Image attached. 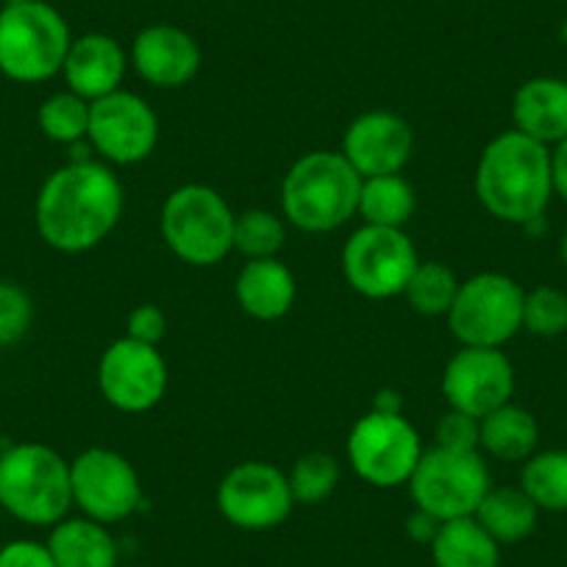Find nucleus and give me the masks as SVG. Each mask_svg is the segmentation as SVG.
<instances>
[{"mask_svg": "<svg viewBox=\"0 0 567 567\" xmlns=\"http://www.w3.org/2000/svg\"><path fill=\"white\" fill-rule=\"evenodd\" d=\"M73 506L81 515L112 526L134 515L142 504V482L134 465L112 449H86L70 462Z\"/></svg>", "mask_w": 567, "mask_h": 567, "instance_id": "f8f14e48", "label": "nucleus"}, {"mask_svg": "<svg viewBox=\"0 0 567 567\" xmlns=\"http://www.w3.org/2000/svg\"><path fill=\"white\" fill-rule=\"evenodd\" d=\"M414 151V134L395 112L373 109L353 120L342 136V151L362 178L392 176L406 167Z\"/></svg>", "mask_w": 567, "mask_h": 567, "instance_id": "dca6fc26", "label": "nucleus"}, {"mask_svg": "<svg viewBox=\"0 0 567 567\" xmlns=\"http://www.w3.org/2000/svg\"><path fill=\"white\" fill-rule=\"evenodd\" d=\"M434 567H498L501 545L476 517L445 520L429 545Z\"/></svg>", "mask_w": 567, "mask_h": 567, "instance_id": "5701e85b", "label": "nucleus"}, {"mask_svg": "<svg viewBox=\"0 0 567 567\" xmlns=\"http://www.w3.org/2000/svg\"><path fill=\"white\" fill-rule=\"evenodd\" d=\"M34 320V301L14 281H0V348L23 340Z\"/></svg>", "mask_w": 567, "mask_h": 567, "instance_id": "2f4dec72", "label": "nucleus"}, {"mask_svg": "<svg viewBox=\"0 0 567 567\" xmlns=\"http://www.w3.org/2000/svg\"><path fill=\"white\" fill-rule=\"evenodd\" d=\"M523 329L534 337L554 340L567 331V292L539 284L523 298Z\"/></svg>", "mask_w": 567, "mask_h": 567, "instance_id": "7c9ffc66", "label": "nucleus"}, {"mask_svg": "<svg viewBox=\"0 0 567 567\" xmlns=\"http://www.w3.org/2000/svg\"><path fill=\"white\" fill-rule=\"evenodd\" d=\"M460 284L462 281L456 278V272L443 261H420L417 270L409 278L403 298L417 315L440 318V315H449L451 307H454Z\"/></svg>", "mask_w": 567, "mask_h": 567, "instance_id": "bb28decb", "label": "nucleus"}, {"mask_svg": "<svg viewBox=\"0 0 567 567\" xmlns=\"http://www.w3.org/2000/svg\"><path fill=\"white\" fill-rule=\"evenodd\" d=\"M0 567H56L45 543L12 539L0 548Z\"/></svg>", "mask_w": 567, "mask_h": 567, "instance_id": "f704fd0d", "label": "nucleus"}, {"mask_svg": "<svg viewBox=\"0 0 567 567\" xmlns=\"http://www.w3.org/2000/svg\"><path fill=\"white\" fill-rule=\"evenodd\" d=\"M56 567H117L120 550L103 523L92 517H64L48 537Z\"/></svg>", "mask_w": 567, "mask_h": 567, "instance_id": "412c9836", "label": "nucleus"}, {"mask_svg": "<svg viewBox=\"0 0 567 567\" xmlns=\"http://www.w3.org/2000/svg\"><path fill=\"white\" fill-rule=\"evenodd\" d=\"M440 526H443V523H440L437 517L429 515V512H423V509H417V506H414L412 515L406 517V534H409V539H414V543L432 545V539L437 537Z\"/></svg>", "mask_w": 567, "mask_h": 567, "instance_id": "c9c22d12", "label": "nucleus"}, {"mask_svg": "<svg viewBox=\"0 0 567 567\" xmlns=\"http://www.w3.org/2000/svg\"><path fill=\"white\" fill-rule=\"evenodd\" d=\"M423 456V443L412 423L401 414L370 409L357 420L348 437V460L362 482L379 489L398 487L412 478Z\"/></svg>", "mask_w": 567, "mask_h": 567, "instance_id": "9d476101", "label": "nucleus"}, {"mask_svg": "<svg viewBox=\"0 0 567 567\" xmlns=\"http://www.w3.org/2000/svg\"><path fill=\"white\" fill-rule=\"evenodd\" d=\"M539 425L528 409L504 403L482 417V451L501 462H526L537 454Z\"/></svg>", "mask_w": 567, "mask_h": 567, "instance_id": "4be33fe9", "label": "nucleus"}, {"mask_svg": "<svg viewBox=\"0 0 567 567\" xmlns=\"http://www.w3.org/2000/svg\"><path fill=\"white\" fill-rule=\"evenodd\" d=\"M9 3H34V0H9Z\"/></svg>", "mask_w": 567, "mask_h": 567, "instance_id": "a19ab883", "label": "nucleus"}, {"mask_svg": "<svg viewBox=\"0 0 567 567\" xmlns=\"http://www.w3.org/2000/svg\"><path fill=\"white\" fill-rule=\"evenodd\" d=\"M359 193L362 176L340 151H312L284 176L281 209L301 231L329 234L357 215Z\"/></svg>", "mask_w": 567, "mask_h": 567, "instance_id": "7ed1b4c3", "label": "nucleus"}, {"mask_svg": "<svg viewBox=\"0 0 567 567\" xmlns=\"http://www.w3.org/2000/svg\"><path fill=\"white\" fill-rule=\"evenodd\" d=\"M473 517L498 545H515L532 537L539 509L520 487H489Z\"/></svg>", "mask_w": 567, "mask_h": 567, "instance_id": "b1692460", "label": "nucleus"}, {"mask_svg": "<svg viewBox=\"0 0 567 567\" xmlns=\"http://www.w3.org/2000/svg\"><path fill=\"white\" fill-rule=\"evenodd\" d=\"M512 392L515 368L501 348L462 346V351H456L445 364L443 395L451 409L482 420L484 414L509 403Z\"/></svg>", "mask_w": 567, "mask_h": 567, "instance_id": "2eb2a0df", "label": "nucleus"}, {"mask_svg": "<svg viewBox=\"0 0 567 567\" xmlns=\"http://www.w3.org/2000/svg\"><path fill=\"white\" fill-rule=\"evenodd\" d=\"M406 484L414 506L440 523L473 517L493 487L482 451H449L437 445L423 451Z\"/></svg>", "mask_w": 567, "mask_h": 567, "instance_id": "0eeeda50", "label": "nucleus"}, {"mask_svg": "<svg viewBox=\"0 0 567 567\" xmlns=\"http://www.w3.org/2000/svg\"><path fill=\"white\" fill-rule=\"evenodd\" d=\"M37 123L48 140L59 145H75L86 140V131H90V101L70 90L56 92L40 106Z\"/></svg>", "mask_w": 567, "mask_h": 567, "instance_id": "cd10ccee", "label": "nucleus"}, {"mask_svg": "<svg viewBox=\"0 0 567 567\" xmlns=\"http://www.w3.org/2000/svg\"><path fill=\"white\" fill-rule=\"evenodd\" d=\"M290 478L270 462H243L223 476L217 509L243 532H270L292 515Z\"/></svg>", "mask_w": 567, "mask_h": 567, "instance_id": "9b49d317", "label": "nucleus"}, {"mask_svg": "<svg viewBox=\"0 0 567 567\" xmlns=\"http://www.w3.org/2000/svg\"><path fill=\"white\" fill-rule=\"evenodd\" d=\"M414 209H417V195L401 173L362 178L357 215H362L368 226L403 228L412 220Z\"/></svg>", "mask_w": 567, "mask_h": 567, "instance_id": "393cba45", "label": "nucleus"}, {"mask_svg": "<svg viewBox=\"0 0 567 567\" xmlns=\"http://www.w3.org/2000/svg\"><path fill=\"white\" fill-rule=\"evenodd\" d=\"M559 259H561V265L567 267V231L561 234V239H559Z\"/></svg>", "mask_w": 567, "mask_h": 567, "instance_id": "58836bf2", "label": "nucleus"}, {"mask_svg": "<svg viewBox=\"0 0 567 567\" xmlns=\"http://www.w3.org/2000/svg\"><path fill=\"white\" fill-rule=\"evenodd\" d=\"M167 362L156 346H145L131 337L112 342L103 351L101 364H97V386L101 395L112 403L114 409L128 414H142L154 409L165 398Z\"/></svg>", "mask_w": 567, "mask_h": 567, "instance_id": "4468645a", "label": "nucleus"}, {"mask_svg": "<svg viewBox=\"0 0 567 567\" xmlns=\"http://www.w3.org/2000/svg\"><path fill=\"white\" fill-rule=\"evenodd\" d=\"M125 209V193L114 171L103 162L75 159L59 167L37 195V231L62 254L97 248Z\"/></svg>", "mask_w": 567, "mask_h": 567, "instance_id": "f257e3e1", "label": "nucleus"}, {"mask_svg": "<svg viewBox=\"0 0 567 567\" xmlns=\"http://www.w3.org/2000/svg\"><path fill=\"white\" fill-rule=\"evenodd\" d=\"M0 509L25 526H56L73 509L70 462L42 443L0 451Z\"/></svg>", "mask_w": 567, "mask_h": 567, "instance_id": "20e7f679", "label": "nucleus"}, {"mask_svg": "<svg viewBox=\"0 0 567 567\" xmlns=\"http://www.w3.org/2000/svg\"><path fill=\"white\" fill-rule=\"evenodd\" d=\"M86 140L109 165H136L156 151L159 117L145 97L117 90L90 103Z\"/></svg>", "mask_w": 567, "mask_h": 567, "instance_id": "ddd939ff", "label": "nucleus"}, {"mask_svg": "<svg viewBox=\"0 0 567 567\" xmlns=\"http://www.w3.org/2000/svg\"><path fill=\"white\" fill-rule=\"evenodd\" d=\"M340 261L351 290L373 301H386L403 296L409 278L417 270L420 256L403 228L364 223L359 231L351 234Z\"/></svg>", "mask_w": 567, "mask_h": 567, "instance_id": "1a4fd4ad", "label": "nucleus"}, {"mask_svg": "<svg viewBox=\"0 0 567 567\" xmlns=\"http://www.w3.org/2000/svg\"><path fill=\"white\" fill-rule=\"evenodd\" d=\"M340 462L331 454H323V451H312V454H303L301 460L292 465V471L287 473L290 478V489L296 504H323L331 493L340 484Z\"/></svg>", "mask_w": 567, "mask_h": 567, "instance_id": "c756f323", "label": "nucleus"}, {"mask_svg": "<svg viewBox=\"0 0 567 567\" xmlns=\"http://www.w3.org/2000/svg\"><path fill=\"white\" fill-rule=\"evenodd\" d=\"M515 131L543 142L548 148L567 136V81L556 75H537L517 86L512 101Z\"/></svg>", "mask_w": 567, "mask_h": 567, "instance_id": "6ab92c4d", "label": "nucleus"}, {"mask_svg": "<svg viewBox=\"0 0 567 567\" xmlns=\"http://www.w3.org/2000/svg\"><path fill=\"white\" fill-rule=\"evenodd\" d=\"M550 165H554V193L567 204V136L550 148Z\"/></svg>", "mask_w": 567, "mask_h": 567, "instance_id": "e433bc0d", "label": "nucleus"}, {"mask_svg": "<svg viewBox=\"0 0 567 567\" xmlns=\"http://www.w3.org/2000/svg\"><path fill=\"white\" fill-rule=\"evenodd\" d=\"M375 412H386V414H401L403 412V398L398 390H381L373 401Z\"/></svg>", "mask_w": 567, "mask_h": 567, "instance_id": "4c0bfd02", "label": "nucleus"}, {"mask_svg": "<svg viewBox=\"0 0 567 567\" xmlns=\"http://www.w3.org/2000/svg\"><path fill=\"white\" fill-rule=\"evenodd\" d=\"M561 42L567 45V18H565V23H561Z\"/></svg>", "mask_w": 567, "mask_h": 567, "instance_id": "ea45409f", "label": "nucleus"}, {"mask_svg": "<svg viewBox=\"0 0 567 567\" xmlns=\"http://www.w3.org/2000/svg\"><path fill=\"white\" fill-rule=\"evenodd\" d=\"M520 489L539 512H567V451H537L523 462Z\"/></svg>", "mask_w": 567, "mask_h": 567, "instance_id": "a878e982", "label": "nucleus"}, {"mask_svg": "<svg viewBox=\"0 0 567 567\" xmlns=\"http://www.w3.org/2000/svg\"><path fill=\"white\" fill-rule=\"evenodd\" d=\"M476 198L495 220L532 226L543 220L554 198L550 148L520 131L509 128L487 142L476 165Z\"/></svg>", "mask_w": 567, "mask_h": 567, "instance_id": "f03ea898", "label": "nucleus"}, {"mask_svg": "<svg viewBox=\"0 0 567 567\" xmlns=\"http://www.w3.org/2000/svg\"><path fill=\"white\" fill-rule=\"evenodd\" d=\"M73 37L45 0L0 9V73L18 84H42L62 73Z\"/></svg>", "mask_w": 567, "mask_h": 567, "instance_id": "39448f33", "label": "nucleus"}, {"mask_svg": "<svg viewBox=\"0 0 567 567\" xmlns=\"http://www.w3.org/2000/svg\"><path fill=\"white\" fill-rule=\"evenodd\" d=\"M434 440L437 449L482 451V420L460 409H449L434 429Z\"/></svg>", "mask_w": 567, "mask_h": 567, "instance_id": "473e14b6", "label": "nucleus"}, {"mask_svg": "<svg viewBox=\"0 0 567 567\" xmlns=\"http://www.w3.org/2000/svg\"><path fill=\"white\" fill-rule=\"evenodd\" d=\"M125 329H128L125 337H131V340L145 342V346H159L167 331V318L156 303H142L128 315Z\"/></svg>", "mask_w": 567, "mask_h": 567, "instance_id": "72a5a7b5", "label": "nucleus"}, {"mask_svg": "<svg viewBox=\"0 0 567 567\" xmlns=\"http://www.w3.org/2000/svg\"><path fill=\"white\" fill-rule=\"evenodd\" d=\"M287 243V226L267 209H248L234 220V250L245 259H272Z\"/></svg>", "mask_w": 567, "mask_h": 567, "instance_id": "c85d7f7f", "label": "nucleus"}, {"mask_svg": "<svg viewBox=\"0 0 567 567\" xmlns=\"http://www.w3.org/2000/svg\"><path fill=\"white\" fill-rule=\"evenodd\" d=\"M131 62L151 86L178 90L198 75L200 48L195 37L178 25H148L136 34Z\"/></svg>", "mask_w": 567, "mask_h": 567, "instance_id": "f3484780", "label": "nucleus"}, {"mask_svg": "<svg viewBox=\"0 0 567 567\" xmlns=\"http://www.w3.org/2000/svg\"><path fill=\"white\" fill-rule=\"evenodd\" d=\"M526 290L504 272H478L460 284L456 301L445 315L451 334L471 348H504L523 331Z\"/></svg>", "mask_w": 567, "mask_h": 567, "instance_id": "6e6552de", "label": "nucleus"}, {"mask_svg": "<svg viewBox=\"0 0 567 567\" xmlns=\"http://www.w3.org/2000/svg\"><path fill=\"white\" fill-rule=\"evenodd\" d=\"M237 301L245 315L256 320H278L296 303V276L278 256L272 259H248L237 276Z\"/></svg>", "mask_w": 567, "mask_h": 567, "instance_id": "aec40b11", "label": "nucleus"}, {"mask_svg": "<svg viewBox=\"0 0 567 567\" xmlns=\"http://www.w3.org/2000/svg\"><path fill=\"white\" fill-rule=\"evenodd\" d=\"M234 220L228 200L206 184H184L162 206V237L167 248L193 267H212L234 250Z\"/></svg>", "mask_w": 567, "mask_h": 567, "instance_id": "423d86ee", "label": "nucleus"}, {"mask_svg": "<svg viewBox=\"0 0 567 567\" xmlns=\"http://www.w3.org/2000/svg\"><path fill=\"white\" fill-rule=\"evenodd\" d=\"M125 68H128V59L114 37L84 34L70 45L62 75L70 92L92 103L123 90L120 84L125 79Z\"/></svg>", "mask_w": 567, "mask_h": 567, "instance_id": "a211bd4d", "label": "nucleus"}]
</instances>
